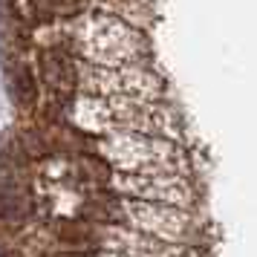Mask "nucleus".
<instances>
[{"instance_id": "obj_1", "label": "nucleus", "mask_w": 257, "mask_h": 257, "mask_svg": "<svg viewBox=\"0 0 257 257\" xmlns=\"http://www.w3.org/2000/svg\"><path fill=\"white\" fill-rule=\"evenodd\" d=\"M44 78L47 84L55 90L58 95H70L72 87H75V67H72V61L58 52V49H52V52H44Z\"/></svg>"}, {"instance_id": "obj_2", "label": "nucleus", "mask_w": 257, "mask_h": 257, "mask_svg": "<svg viewBox=\"0 0 257 257\" xmlns=\"http://www.w3.org/2000/svg\"><path fill=\"white\" fill-rule=\"evenodd\" d=\"M6 84H9L12 98L21 107H29L35 101V78H32V72L26 70V64L6 61Z\"/></svg>"}, {"instance_id": "obj_3", "label": "nucleus", "mask_w": 257, "mask_h": 257, "mask_svg": "<svg viewBox=\"0 0 257 257\" xmlns=\"http://www.w3.org/2000/svg\"><path fill=\"white\" fill-rule=\"evenodd\" d=\"M29 197L15 191H0V222H24L29 217Z\"/></svg>"}, {"instance_id": "obj_4", "label": "nucleus", "mask_w": 257, "mask_h": 257, "mask_svg": "<svg viewBox=\"0 0 257 257\" xmlns=\"http://www.w3.org/2000/svg\"><path fill=\"white\" fill-rule=\"evenodd\" d=\"M84 3L87 0H49V6H52L55 15H75L84 9Z\"/></svg>"}, {"instance_id": "obj_5", "label": "nucleus", "mask_w": 257, "mask_h": 257, "mask_svg": "<svg viewBox=\"0 0 257 257\" xmlns=\"http://www.w3.org/2000/svg\"><path fill=\"white\" fill-rule=\"evenodd\" d=\"M0 257H24V254H18V251H12V248H6V251H3Z\"/></svg>"}, {"instance_id": "obj_6", "label": "nucleus", "mask_w": 257, "mask_h": 257, "mask_svg": "<svg viewBox=\"0 0 257 257\" xmlns=\"http://www.w3.org/2000/svg\"><path fill=\"white\" fill-rule=\"evenodd\" d=\"M67 257H87V254H67Z\"/></svg>"}]
</instances>
